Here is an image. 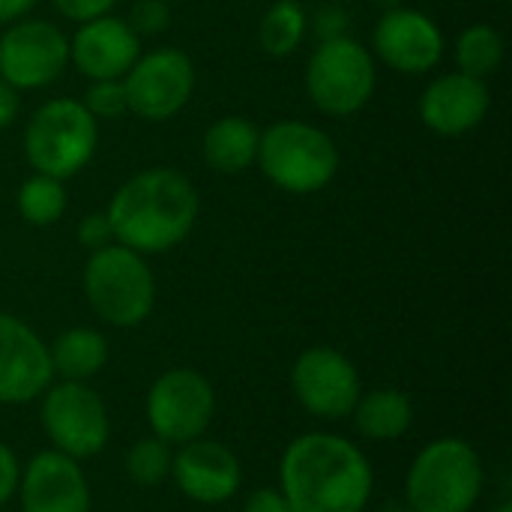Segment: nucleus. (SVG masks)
<instances>
[{
	"instance_id": "obj_1",
	"label": "nucleus",
	"mask_w": 512,
	"mask_h": 512,
	"mask_svg": "<svg viewBox=\"0 0 512 512\" xmlns=\"http://www.w3.org/2000/svg\"><path fill=\"white\" fill-rule=\"evenodd\" d=\"M279 477L291 512H363L375 483L363 450L333 432L291 441Z\"/></svg>"
},
{
	"instance_id": "obj_2",
	"label": "nucleus",
	"mask_w": 512,
	"mask_h": 512,
	"mask_svg": "<svg viewBox=\"0 0 512 512\" xmlns=\"http://www.w3.org/2000/svg\"><path fill=\"white\" fill-rule=\"evenodd\" d=\"M201 198L186 174L159 165L132 174L108 204L114 243L138 255H162L180 246L198 222Z\"/></svg>"
},
{
	"instance_id": "obj_3",
	"label": "nucleus",
	"mask_w": 512,
	"mask_h": 512,
	"mask_svg": "<svg viewBox=\"0 0 512 512\" xmlns=\"http://www.w3.org/2000/svg\"><path fill=\"white\" fill-rule=\"evenodd\" d=\"M255 162L276 189L312 195L333 183L339 171V147L321 126L279 120L261 132Z\"/></svg>"
},
{
	"instance_id": "obj_4",
	"label": "nucleus",
	"mask_w": 512,
	"mask_h": 512,
	"mask_svg": "<svg viewBox=\"0 0 512 512\" xmlns=\"http://www.w3.org/2000/svg\"><path fill=\"white\" fill-rule=\"evenodd\" d=\"M483 483L480 453L462 438H438L417 453L405 480V498L411 512H471Z\"/></svg>"
},
{
	"instance_id": "obj_5",
	"label": "nucleus",
	"mask_w": 512,
	"mask_h": 512,
	"mask_svg": "<svg viewBox=\"0 0 512 512\" xmlns=\"http://www.w3.org/2000/svg\"><path fill=\"white\" fill-rule=\"evenodd\" d=\"M99 144V123L81 99H48L24 126V156L36 174L69 180L84 171Z\"/></svg>"
},
{
	"instance_id": "obj_6",
	"label": "nucleus",
	"mask_w": 512,
	"mask_h": 512,
	"mask_svg": "<svg viewBox=\"0 0 512 512\" xmlns=\"http://www.w3.org/2000/svg\"><path fill=\"white\" fill-rule=\"evenodd\" d=\"M84 297L111 327H138L156 303V279L144 255L111 243L84 264Z\"/></svg>"
},
{
	"instance_id": "obj_7",
	"label": "nucleus",
	"mask_w": 512,
	"mask_h": 512,
	"mask_svg": "<svg viewBox=\"0 0 512 512\" xmlns=\"http://www.w3.org/2000/svg\"><path fill=\"white\" fill-rule=\"evenodd\" d=\"M378 84L372 51L351 39H327L306 60V93L330 117H348L369 105Z\"/></svg>"
},
{
	"instance_id": "obj_8",
	"label": "nucleus",
	"mask_w": 512,
	"mask_h": 512,
	"mask_svg": "<svg viewBox=\"0 0 512 512\" xmlns=\"http://www.w3.org/2000/svg\"><path fill=\"white\" fill-rule=\"evenodd\" d=\"M42 426L54 450L69 459L102 453L111 435L105 402L84 381H60L45 390Z\"/></svg>"
},
{
	"instance_id": "obj_9",
	"label": "nucleus",
	"mask_w": 512,
	"mask_h": 512,
	"mask_svg": "<svg viewBox=\"0 0 512 512\" xmlns=\"http://www.w3.org/2000/svg\"><path fill=\"white\" fill-rule=\"evenodd\" d=\"M216 414V393L195 369H168L147 393V423L165 444L204 438Z\"/></svg>"
},
{
	"instance_id": "obj_10",
	"label": "nucleus",
	"mask_w": 512,
	"mask_h": 512,
	"mask_svg": "<svg viewBox=\"0 0 512 512\" xmlns=\"http://www.w3.org/2000/svg\"><path fill=\"white\" fill-rule=\"evenodd\" d=\"M69 66V36L42 18H18L0 36V78L21 90L54 84Z\"/></svg>"
},
{
	"instance_id": "obj_11",
	"label": "nucleus",
	"mask_w": 512,
	"mask_h": 512,
	"mask_svg": "<svg viewBox=\"0 0 512 512\" xmlns=\"http://www.w3.org/2000/svg\"><path fill=\"white\" fill-rule=\"evenodd\" d=\"M129 111L141 120L162 123L186 108L195 93V63L180 48H153L123 75Z\"/></svg>"
},
{
	"instance_id": "obj_12",
	"label": "nucleus",
	"mask_w": 512,
	"mask_h": 512,
	"mask_svg": "<svg viewBox=\"0 0 512 512\" xmlns=\"http://www.w3.org/2000/svg\"><path fill=\"white\" fill-rule=\"evenodd\" d=\"M291 387L297 402L321 420H342L363 396L357 366L336 348H306L291 366Z\"/></svg>"
},
{
	"instance_id": "obj_13",
	"label": "nucleus",
	"mask_w": 512,
	"mask_h": 512,
	"mask_svg": "<svg viewBox=\"0 0 512 512\" xmlns=\"http://www.w3.org/2000/svg\"><path fill=\"white\" fill-rule=\"evenodd\" d=\"M372 51L381 63L402 75H423L441 63L444 33L426 12L396 6L378 18L372 33Z\"/></svg>"
},
{
	"instance_id": "obj_14",
	"label": "nucleus",
	"mask_w": 512,
	"mask_h": 512,
	"mask_svg": "<svg viewBox=\"0 0 512 512\" xmlns=\"http://www.w3.org/2000/svg\"><path fill=\"white\" fill-rule=\"evenodd\" d=\"M48 345L21 318L0 312V405H27L51 387Z\"/></svg>"
},
{
	"instance_id": "obj_15",
	"label": "nucleus",
	"mask_w": 512,
	"mask_h": 512,
	"mask_svg": "<svg viewBox=\"0 0 512 512\" xmlns=\"http://www.w3.org/2000/svg\"><path fill=\"white\" fill-rule=\"evenodd\" d=\"M171 477L189 501L207 507L234 498L243 483L237 456L225 444L207 438L180 444L171 462Z\"/></svg>"
},
{
	"instance_id": "obj_16",
	"label": "nucleus",
	"mask_w": 512,
	"mask_h": 512,
	"mask_svg": "<svg viewBox=\"0 0 512 512\" xmlns=\"http://www.w3.org/2000/svg\"><path fill=\"white\" fill-rule=\"evenodd\" d=\"M138 54L141 36L129 27L126 18L117 15L81 21V27L69 39V63H75V69L90 81L123 78Z\"/></svg>"
},
{
	"instance_id": "obj_17",
	"label": "nucleus",
	"mask_w": 512,
	"mask_h": 512,
	"mask_svg": "<svg viewBox=\"0 0 512 512\" xmlns=\"http://www.w3.org/2000/svg\"><path fill=\"white\" fill-rule=\"evenodd\" d=\"M21 512H90V486L78 459L57 450L36 453L18 477Z\"/></svg>"
},
{
	"instance_id": "obj_18",
	"label": "nucleus",
	"mask_w": 512,
	"mask_h": 512,
	"mask_svg": "<svg viewBox=\"0 0 512 512\" xmlns=\"http://www.w3.org/2000/svg\"><path fill=\"white\" fill-rule=\"evenodd\" d=\"M492 96L483 78L465 75V72H447L438 75L420 96V120L426 129L444 138L465 135L477 129L489 114Z\"/></svg>"
},
{
	"instance_id": "obj_19",
	"label": "nucleus",
	"mask_w": 512,
	"mask_h": 512,
	"mask_svg": "<svg viewBox=\"0 0 512 512\" xmlns=\"http://www.w3.org/2000/svg\"><path fill=\"white\" fill-rule=\"evenodd\" d=\"M258 138H261V129L252 120L240 114H228V117H219L204 132L201 156L219 174H243L249 165H255Z\"/></svg>"
},
{
	"instance_id": "obj_20",
	"label": "nucleus",
	"mask_w": 512,
	"mask_h": 512,
	"mask_svg": "<svg viewBox=\"0 0 512 512\" xmlns=\"http://www.w3.org/2000/svg\"><path fill=\"white\" fill-rule=\"evenodd\" d=\"M354 426L366 441H396L414 423V405L402 390L381 387L357 399Z\"/></svg>"
},
{
	"instance_id": "obj_21",
	"label": "nucleus",
	"mask_w": 512,
	"mask_h": 512,
	"mask_svg": "<svg viewBox=\"0 0 512 512\" xmlns=\"http://www.w3.org/2000/svg\"><path fill=\"white\" fill-rule=\"evenodd\" d=\"M51 369L63 381H90L105 363H108V342L99 330L90 327H72L63 330L54 345H48Z\"/></svg>"
},
{
	"instance_id": "obj_22",
	"label": "nucleus",
	"mask_w": 512,
	"mask_h": 512,
	"mask_svg": "<svg viewBox=\"0 0 512 512\" xmlns=\"http://www.w3.org/2000/svg\"><path fill=\"white\" fill-rule=\"evenodd\" d=\"M309 33V12L297 0H276L258 21V45L270 57H291Z\"/></svg>"
},
{
	"instance_id": "obj_23",
	"label": "nucleus",
	"mask_w": 512,
	"mask_h": 512,
	"mask_svg": "<svg viewBox=\"0 0 512 512\" xmlns=\"http://www.w3.org/2000/svg\"><path fill=\"white\" fill-rule=\"evenodd\" d=\"M453 57L459 72L486 81L504 60V36L492 24H471L459 33Z\"/></svg>"
},
{
	"instance_id": "obj_24",
	"label": "nucleus",
	"mask_w": 512,
	"mask_h": 512,
	"mask_svg": "<svg viewBox=\"0 0 512 512\" xmlns=\"http://www.w3.org/2000/svg\"><path fill=\"white\" fill-rule=\"evenodd\" d=\"M18 213L27 225L48 228L66 213V189L63 180H54L48 174H30L18 186Z\"/></svg>"
},
{
	"instance_id": "obj_25",
	"label": "nucleus",
	"mask_w": 512,
	"mask_h": 512,
	"mask_svg": "<svg viewBox=\"0 0 512 512\" xmlns=\"http://www.w3.org/2000/svg\"><path fill=\"white\" fill-rule=\"evenodd\" d=\"M171 462H174V450L171 444H165L162 438H141L129 447L126 453V474L135 486L153 489L159 486L165 477H171Z\"/></svg>"
},
{
	"instance_id": "obj_26",
	"label": "nucleus",
	"mask_w": 512,
	"mask_h": 512,
	"mask_svg": "<svg viewBox=\"0 0 512 512\" xmlns=\"http://www.w3.org/2000/svg\"><path fill=\"white\" fill-rule=\"evenodd\" d=\"M81 105L90 111V117L99 120H117L129 114V96L123 87V78H105V81H90Z\"/></svg>"
},
{
	"instance_id": "obj_27",
	"label": "nucleus",
	"mask_w": 512,
	"mask_h": 512,
	"mask_svg": "<svg viewBox=\"0 0 512 512\" xmlns=\"http://www.w3.org/2000/svg\"><path fill=\"white\" fill-rule=\"evenodd\" d=\"M171 24V6L165 0H138L129 12V27L138 36H159Z\"/></svg>"
},
{
	"instance_id": "obj_28",
	"label": "nucleus",
	"mask_w": 512,
	"mask_h": 512,
	"mask_svg": "<svg viewBox=\"0 0 512 512\" xmlns=\"http://www.w3.org/2000/svg\"><path fill=\"white\" fill-rule=\"evenodd\" d=\"M348 27H351V15H348L342 6H336V3L321 6V9L309 18V30L318 36V42L348 36Z\"/></svg>"
},
{
	"instance_id": "obj_29",
	"label": "nucleus",
	"mask_w": 512,
	"mask_h": 512,
	"mask_svg": "<svg viewBox=\"0 0 512 512\" xmlns=\"http://www.w3.org/2000/svg\"><path fill=\"white\" fill-rule=\"evenodd\" d=\"M78 243L90 252H99L105 246L114 243V231H111V222H108V213H87L81 222H78Z\"/></svg>"
},
{
	"instance_id": "obj_30",
	"label": "nucleus",
	"mask_w": 512,
	"mask_h": 512,
	"mask_svg": "<svg viewBox=\"0 0 512 512\" xmlns=\"http://www.w3.org/2000/svg\"><path fill=\"white\" fill-rule=\"evenodd\" d=\"M54 3V9L63 15V18H69V21H90V18H99V15H108L111 12V6L117 3V0H51Z\"/></svg>"
},
{
	"instance_id": "obj_31",
	"label": "nucleus",
	"mask_w": 512,
	"mask_h": 512,
	"mask_svg": "<svg viewBox=\"0 0 512 512\" xmlns=\"http://www.w3.org/2000/svg\"><path fill=\"white\" fill-rule=\"evenodd\" d=\"M18 477H21V471H18V459H15V453H12L6 444H0V507H6V504H9V498L15 495V489H18Z\"/></svg>"
},
{
	"instance_id": "obj_32",
	"label": "nucleus",
	"mask_w": 512,
	"mask_h": 512,
	"mask_svg": "<svg viewBox=\"0 0 512 512\" xmlns=\"http://www.w3.org/2000/svg\"><path fill=\"white\" fill-rule=\"evenodd\" d=\"M243 512H291V507L279 489H255Z\"/></svg>"
},
{
	"instance_id": "obj_33",
	"label": "nucleus",
	"mask_w": 512,
	"mask_h": 512,
	"mask_svg": "<svg viewBox=\"0 0 512 512\" xmlns=\"http://www.w3.org/2000/svg\"><path fill=\"white\" fill-rule=\"evenodd\" d=\"M18 111H21V96L15 87H9L3 78H0V132L9 129L15 120H18Z\"/></svg>"
},
{
	"instance_id": "obj_34",
	"label": "nucleus",
	"mask_w": 512,
	"mask_h": 512,
	"mask_svg": "<svg viewBox=\"0 0 512 512\" xmlns=\"http://www.w3.org/2000/svg\"><path fill=\"white\" fill-rule=\"evenodd\" d=\"M33 6H36V0H0V24H12V21L24 18Z\"/></svg>"
},
{
	"instance_id": "obj_35",
	"label": "nucleus",
	"mask_w": 512,
	"mask_h": 512,
	"mask_svg": "<svg viewBox=\"0 0 512 512\" xmlns=\"http://www.w3.org/2000/svg\"><path fill=\"white\" fill-rule=\"evenodd\" d=\"M375 3H378L384 12H387V9H396V6H402V0H375Z\"/></svg>"
},
{
	"instance_id": "obj_36",
	"label": "nucleus",
	"mask_w": 512,
	"mask_h": 512,
	"mask_svg": "<svg viewBox=\"0 0 512 512\" xmlns=\"http://www.w3.org/2000/svg\"><path fill=\"white\" fill-rule=\"evenodd\" d=\"M492 512H512V504L510 501H504V504H498V507H495Z\"/></svg>"
}]
</instances>
